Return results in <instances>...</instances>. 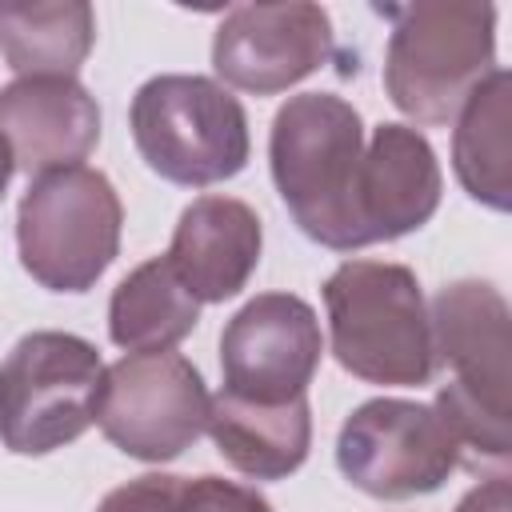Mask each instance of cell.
I'll return each instance as SVG.
<instances>
[{
    "label": "cell",
    "mask_w": 512,
    "mask_h": 512,
    "mask_svg": "<svg viewBox=\"0 0 512 512\" xmlns=\"http://www.w3.org/2000/svg\"><path fill=\"white\" fill-rule=\"evenodd\" d=\"M264 228L252 204L236 196H196L172 232L168 264L200 304H224L252 280Z\"/></svg>",
    "instance_id": "5bb4252c"
},
{
    "label": "cell",
    "mask_w": 512,
    "mask_h": 512,
    "mask_svg": "<svg viewBox=\"0 0 512 512\" xmlns=\"http://www.w3.org/2000/svg\"><path fill=\"white\" fill-rule=\"evenodd\" d=\"M364 160V120L336 92H300L280 104L268 132L276 192L296 228L332 252L368 248L360 232L356 184Z\"/></svg>",
    "instance_id": "7a4b0ae2"
},
{
    "label": "cell",
    "mask_w": 512,
    "mask_h": 512,
    "mask_svg": "<svg viewBox=\"0 0 512 512\" xmlns=\"http://www.w3.org/2000/svg\"><path fill=\"white\" fill-rule=\"evenodd\" d=\"M104 360L76 332L40 328L0 360V444L16 456H48L96 424Z\"/></svg>",
    "instance_id": "52a82bcc"
},
{
    "label": "cell",
    "mask_w": 512,
    "mask_h": 512,
    "mask_svg": "<svg viewBox=\"0 0 512 512\" xmlns=\"http://www.w3.org/2000/svg\"><path fill=\"white\" fill-rule=\"evenodd\" d=\"M216 452L252 480L292 476L312 448V408L308 396L284 404H260L232 392H216L208 404V428Z\"/></svg>",
    "instance_id": "9a60e30c"
},
{
    "label": "cell",
    "mask_w": 512,
    "mask_h": 512,
    "mask_svg": "<svg viewBox=\"0 0 512 512\" xmlns=\"http://www.w3.org/2000/svg\"><path fill=\"white\" fill-rule=\"evenodd\" d=\"M128 128L140 160L180 188L232 180L252 156L244 104L220 80L196 72L144 80L132 96Z\"/></svg>",
    "instance_id": "5b68a950"
},
{
    "label": "cell",
    "mask_w": 512,
    "mask_h": 512,
    "mask_svg": "<svg viewBox=\"0 0 512 512\" xmlns=\"http://www.w3.org/2000/svg\"><path fill=\"white\" fill-rule=\"evenodd\" d=\"M124 204L100 168L44 172L16 208L20 268L48 292H88L120 256Z\"/></svg>",
    "instance_id": "8992f818"
},
{
    "label": "cell",
    "mask_w": 512,
    "mask_h": 512,
    "mask_svg": "<svg viewBox=\"0 0 512 512\" xmlns=\"http://www.w3.org/2000/svg\"><path fill=\"white\" fill-rule=\"evenodd\" d=\"M432 356L448 368L436 416L468 472L508 476L512 460V336L508 300L488 280H452L432 296Z\"/></svg>",
    "instance_id": "6da1fadb"
},
{
    "label": "cell",
    "mask_w": 512,
    "mask_h": 512,
    "mask_svg": "<svg viewBox=\"0 0 512 512\" xmlns=\"http://www.w3.org/2000/svg\"><path fill=\"white\" fill-rule=\"evenodd\" d=\"M12 172H16V164H12V152H8V144L0 140V200H4V192H8V180H12Z\"/></svg>",
    "instance_id": "7402d4cb"
},
{
    "label": "cell",
    "mask_w": 512,
    "mask_h": 512,
    "mask_svg": "<svg viewBox=\"0 0 512 512\" xmlns=\"http://www.w3.org/2000/svg\"><path fill=\"white\" fill-rule=\"evenodd\" d=\"M440 192L444 176L428 136L412 124H376L356 184L364 244H388L424 228L440 208Z\"/></svg>",
    "instance_id": "4fadbf2b"
},
{
    "label": "cell",
    "mask_w": 512,
    "mask_h": 512,
    "mask_svg": "<svg viewBox=\"0 0 512 512\" xmlns=\"http://www.w3.org/2000/svg\"><path fill=\"white\" fill-rule=\"evenodd\" d=\"M180 492H184V476L148 472V476H136V480L112 488L96 512H176Z\"/></svg>",
    "instance_id": "ffe728a7"
},
{
    "label": "cell",
    "mask_w": 512,
    "mask_h": 512,
    "mask_svg": "<svg viewBox=\"0 0 512 512\" xmlns=\"http://www.w3.org/2000/svg\"><path fill=\"white\" fill-rule=\"evenodd\" d=\"M208 388L180 352H128L104 368L96 424L108 444L144 464L188 452L208 428Z\"/></svg>",
    "instance_id": "ba28073f"
},
{
    "label": "cell",
    "mask_w": 512,
    "mask_h": 512,
    "mask_svg": "<svg viewBox=\"0 0 512 512\" xmlns=\"http://www.w3.org/2000/svg\"><path fill=\"white\" fill-rule=\"evenodd\" d=\"M336 52L320 4H236L212 36V68L228 88L276 96L324 68Z\"/></svg>",
    "instance_id": "8fae6325"
},
{
    "label": "cell",
    "mask_w": 512,
    "mask_h": 512,
    "mask_svg": "<svg viewBox=\"0 0 512 512\" xmlns=\"http://www.w3.org/2000/svg\"><path fill=\"white\" fill-rule=\"evenodd\" d=\"M456 512H512V480L508 476H484L476 488H468L460 496Z\"/></svg>",
    "instance_id": "44dd1931"
},
{
    "label": "cell",
    "mask_w": 512,
    "mask_h": 512,
    "mask_svg": "<svg viewBox=\"0 0 512 512\" xmlns=\"http://www.w3.org/2000/svg\"><path fill=\"white\" fill-rule=\"evenodd\" d=\"M336 468L372 500H412L436 492L460 468V456L432 404L376 396L340 424Z\"/></svg>",
    "instance_id": "9c48e42d"
},
{
    "label": "cell",
    "mask_w": 512,
    "mask_h": 512,
    "mask_svg": "<svg viewBox=\"0 0 512 512\" xmlns=\"http://www.w3.org/2000/svg\"><path fill=\"white\" fill-rule=\"evenodd\" d=\"M200 324V300L184 288L168 256L136 264L108 300V336L124 352H168Z\"/></svg>",
    "instance_id": "e0dca14e"
},
{
    "label": "cell",
    "mask_w": 512,
    "mask_h": 512,
    "mask_svg": "<svg viewBox=\"0 0 512 512\" xmlns=\"http://www.w3.org/2000/svg\"><path fill=\"white\" fill-rule=\"evenodd\" d=\"M384 92L416 124H452L472 88L496 72V8L480 0H420L384 8Z\"/></svg>",
    "instance_id": "277c9868"
},
{
    "label": "cell",
    "mask_w": 512,
    "mask_h": 512,
    "mask_svg": "<svg viewBox=\"0 0 512 512\" xmlns=\"http://www.w3.org/2000/svg\"><path fill=\"white\" fill-rule=\"evenodd\" d=\"M176 512H272V504L248 484L224 476H196L184 480Z\"/></svg>",
    "instance_id": "d6986e66"
},
{
    "label": "cell",
    "mask_w": 512,
    "mask_h": 512,
    "mask_svg": "<svg viewBox=\"0 0 512 512\" xmlns=\"http://www.w3.org/2000/svg\"><path fill=\"white\" fill-rule=\"evenodd\" d=\"M324 352L316 308L296 292L252 296L220 332L224 392L284 404L308 396Z\"/></svg>",
    "instance_id": "30bf717a"
},
{
    "label": "cell",
    "mask_w": 512,
    "mask_h": 512,
    "mask_svg": "<svg viewBox=\"0 0 512 512\" xmlns=\"http://www.w3.org/2000/svg\"><path fill=\"white\" fill-rule=\"evenodd\" d=\"M452 168L460 188L492 208H512V76L508 68L488 72L456 112Z\"/></svg>",
    "instance_id": "2e32d148"
},
{
    "label": "cell",
    "mask_w": 512,
    "mask_h": 512,
    "mask_svg": "<svg viewBox=\"0 0 512 512\" xmlns=\"http://www.w3.org/2000/svg\"><path fill=\"white\" fill-rule=\"evenodd\" d=\"M0 140L16 172L76 168L100 144V104L76 76H16L0 88Z\"/></svg>",
    "instance_id": "7c38bea8"
},
{
    "label": "cell",
    "mask_w": 512,
    "mask_h": 512,
    "mask_svg": "<svg viewBox=\"0 0 512 512\" xmlns=\"http://www.w3.org/2000/svg\"><path fill=\"white\" fill-rule=\"evenodd\" d=\"M96 44V12L84 0L0 4V56L20 76H76Z\"/></svg>",
    "instance_id": "ac0fdd59"
},
{
    "label": "cell",
    "mask_w": 512,
    "mask_h": 512,
    "mask_svg": "<svg viewBox=\"0 0 512 512\" xmlns=\"http://www.w3.org/2000/svg\"><path fill=\"white\" fill-rule=\"evenodd\" d=\"M332 356L364 384L420 388L436 376L432 324L408 264L344 260L324 280Z\"/></svg>",
    "instance_id": "3957f363"
}]
</instances>
